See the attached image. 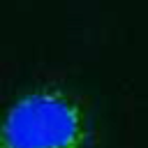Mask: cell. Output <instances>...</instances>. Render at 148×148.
I'll use <instances>...</instances> for the list:
<instances>
[{"instance_id":"obj_1","label":"cell","mask_w":148,"mask_h":148,"mask_svg":"<svg viewBox=\"0 0 148 148\" xmlns=\"http://www.w3.org/2000/svg\"><path fill=\"white\" fill-rule=\"evenodd\" d=\"M0 148H92L88 111L62 88L25 90L0 113Z\"/></svg>"}]
</instances>
